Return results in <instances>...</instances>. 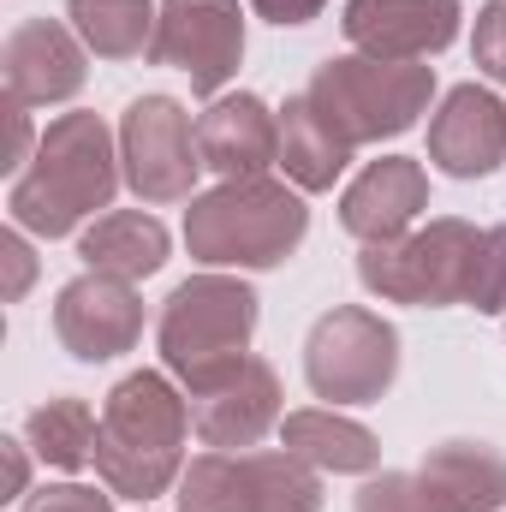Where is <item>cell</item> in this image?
Instances as JSON below:
<instances>
[{
	"label": "cell",
	"instance_id": "cell-1",
	"mask_svg": "<svg viewBox=\"0 0 506 512\" xmlns=\"http://www.w3.org/2000/svg\"><path fill=\"white\" fill-rule=\"evenodd\" d=\"M120 179H126L120 137L108 131V120L102 114H60V120H48L30 167L6 191L12 227H24L36 239H66L84 221H96L102 209H114Z\"/></svg>",
	"mask_w": 506,
	"mask_h": 512
},
{
	"label": "cell",
	"instance_id": "cell-2",
	"mask_svg": "<svg viewBox=\"0 0 506 512\" xmlns=\"http://www.w3.org/2000/svg\"><path fill=\"white\" fill-rule=\"evenodd\" d=\"M191 441V399L173 387L167 370H137L102 399L96 429V477L120 501H155L185 477Z\"/></svg>",
	"mask_w": 506,
	"mask_h": 512
},
{
	"label": "cell",
	"instance_id": "cell-3",
	"mask_svg": "<svg viewBox=\"0 0 506 512\" xmlns=\"http://www.w3.org/2000/svg\"><path fill=\"white\" fill-rule=\"evenodd\" d=\"M310 209L292 179H221L185 209V251L203 268H280L304 245Z\"/></svg>",
	"mask_w": 506,
	"mask_h": 512
},
{
	"label": "cell",
	"instance_id": "cell-4",
	"mask_svg": "<svg viewBox=\"0 0 506 512\" xmlns=\"http://www.w3.org/2000/svg\"><path fill=\"white\" fill-rule=\"evenodd\" d=\"M256 316H262V298L239 274H215L209 268V274L179 280L167 292V304H161V322H155L161 370L185 393L221 382L227 370H239L251 358Z\"/></svg>",
	"mask_w": 506,
	"mask_h": 512
},
{
	"label": "cell",
	"instance_id": "cell-5",
	"mask_svg": "<svg viewBox=\"0 0 506 512\" xmlns=\"http://www.w3.org/2000/svg\"><path fill=\"white\" fill-rule=\"evenodd\" d=\"M304 96L334 120V131L352 149H364V143L405 137L429 114L435 66H423V60H370V54H328Z\"/></svg>",
	"mask_w": 506,
	"mask_h": 512
},
{
	"label": "cell",
	"instance_id": "cell-6",
	"mask_svg": "<svg viewBox=\"0 0 506 512\" xmlns=\"http://www.w3.org/2000/svg\"><path fill=\"white\" fill-rule=\"evenodd\" d=\"M477 245H483V233L471 221L441 215V221L411 227V233H399L387 245H364L358 280H364V292H376L381 304L447 310V304H465Z\"/></svg>",
	"mask_w": 506,
	"mask_h": 512
},
{
	"label": "cell",
	"instance_id": "cell-7",
	"mask_svg": "<svg viewBox=\"0 0 506 512\" xmlns=\"http://www.w3.org/2000/svg\"><path fill=\"white\" fill-rule=\"evenodd\" d=\"M304 382L334 411L381 405L387 387L399 382V328L364 304H334L304 340Z\"/></svg>",
	"mask_w": 506,
	"mask_h": 512
},
{
	"label": "cell",
	"instance_id": "cell-8",
	"mask_svg": "<svg viewBox=\"0 0 506 512\" xmlns=\"http://www.w3.org/2000/svg\"><path fill=\"white\" fill-rule=\"evenodd\" d=\"M179 512H322V471L280 453H197L179 477Z\"/></svg>",
	"mask_w": 506,
	"mask_h": 512
},
{
	"label": "cell",
	"instance_id": "cell-9",
	"mask_svg": "<svg viewBox=\"0 0 506 512\" xmlns=\"http://www.w3.org/2000/svg\"><path fill=\"white\" fill-rule=\"evenodd\" d=\"M120 167L137 203H191L197 197V126L173 96H137L120 114Z\"/></svg>",
	"mask_w": 506,
	"mask_h": 512
},
{
	"label": "cell",
	"instance_id": "cell-10",
	"mask_svg": "<svg viewBox=\"0 0 506 512\" xmlns=\"http://www.w3.org/2000/svg\"><path fill=\"white\" fill-rule=\"evenodd\" d=\"M149 66L191 78V96H221L245 66V12L239 0H161Z\"/></svg>",
	"mask_w": 506,
	"mask_h": 512
},
{
	"label": "cell",
	"instance_id": "cell-11",
	"mask_svg": "<svg viewBox=\"0 0 506 512\" xmlns=\"http://www.w3.org/2000/svg\"><path fill=\"white\" fill-rule=\"evenodd\" d=\"M54 340L78 364H114L143 340V298L131 280L84 268L54 292Z\"/></svg>",
	"mask_w": 506,
	"mask_h": 512
},
{
	"label": "cell",
	"instance_id": "cell-12",
	"mask_svg": "<svg viewBox=\"0 0 506 512\" xmlns=\"http://www.w3.org/2000/svg\"><path fill=\"white\" fill-rule=\"evenodd\" d=\"M0 78H6V102L54 108L90 84V48L66 18H18L0 48Z\"/></svg>",
	"mask_w": 506,
	"mask_h": 512
},
{
	"label": "cell",
	"instance_id": "cell-13",
	"mask_svg": "<svg viewBox=\"0 0 506 512\" xmlns=\"http://www.w3.org/2000/svg\"><path fill=\"white\" fill-rule=\"evenodd\" d=\"M459 0H346L340 30L370 60H435L459 42Z\"/></svg>",
	"mask_w": 506,
	"mask_h": 512
},
{
	"label": "cell",
	"instance_id": "cell-14",
	"mask_svg": "<svg viewBox=\"0 0 506 512\" xmlns=\"http://www.w3.org/2000/svg\"><path fill=\"white\" fill-rule=\"evenodd\" d=\"M191 399V429L203 447L221 453H245L268 429H280V376L268 358H245L239 370H227L221 382L185 393Z\"/></svg>",
	"mask_w": 506,
	"mask_h": 512
},
{
	"label": "cell",
	"instance_id": "cell-15",
	"mask_svg": "<svg viewBox=\"0 0 506 512\" xmlns=\"http://www.w3.org/2000/svg\"><path fill=\"white\" fill-rule=\"evenodd\" d=\"M429 161L447 179H489L506 161V102L483 84H459L429 114Z\"/></svg>",
	"mask_w": 506,
	"mask_h": 512
},
{
	"label": "cell",
	"instance_id": "cell-16",
	"mask_svg": "<svg viewBox=\"0 0 506 512\" xmlns=\"http://www.w3.org/2000/svg\"><path fill=\"white\" fill-rule=\"evenodd\" d=\"M423 209H429V173H423V161H411V155H381V161H370V167L346 185V197H340V227H346L358 245H387V239L411 233Z\"/></svg>",
	"mask_w": 506,
	"mask_h": 512
},
{
	"label": "cell",
	"instance_id": "cell-17",
	"mask_svg": "<svg viewBox=\"0 0 506 512\" xmlns=\"http://www.w3.org/2000/svg\"><path fill=\"white\" fill-rule=\"evenodd\" d=\"M197 155L221 179H262L268 167H280V114L251 90L215 96L197 114Z\"/></svg>",
	"mask_w": 506,
	"mask_h": 512
},
{
	"label": "cell",
	"instance_id": "cell-18",
	"mask_svg": "<svg viewBox=\"0 0 506 512\" xmlns=\"http://www.w3.org/2000/svg\"><path fill=\"white\" fill-rule=\"evenodd\" d=\"M280 447L292 459H304L310 471H334V477H370L381 465L376 435L358 417H340L334 405H304L280 417Z\"/></svg>",
	"mask_w": 506,
	"mask_h": 512
},
{
	"label": "cell",
	"instance_id": "cell-19",
	"mask_svg": "<svg viewBox=\"0 0 506 512\" xmlns=\"http://www.w3.org/2000/svg\"><path fill=\"white\" fill-rule=\"evenodd\" d=\"M167 251H173V239H167V227L149 215V209H108V215H96L90 227H84V239H78V256H84V268H96V274H114V280H149V274H161L167 268Z\"/></svg>",
	"mask_w": 506,
	"mask_h": 512
},
{
	"label": "cell",
	"instance_id": "cell-20",
	"mask_svg": "<svg viewBox=\"0 0 506 512\" xmlns=\"http://www.w3.org/2000/svg\"><path fill=\"white\" fill-rule=\"evenodd\" d=\"M352 143L334 131V120L310 102V96H286L280 108V173L310 197V191H334V179L352 167Z\"/></svg>",
	"mask_w": 506,
	"mask_h": 512
},
{
	"label": "cell",
	"instance_id": "cell-21",
	"mask_svg": "<svg viewBox=\"0 0 506 512\" xmlns=\"http://www.w3.org/2000/svg\"><path fill=\"white\" fill-rule=\"evenodd\" d=\"M453 512H501L506 507V453H495L489 441H441L423 453L417 465Z\"/></svg>",
	"mask_w": 506,
	"mask_h": 512
},
{
	"label": "cell",
	"instance_id": "cell-22",
	"mask_svg": "<svg viewBox=\"0 0 506 512\" xmlns=\"http://www.w3.org/2000/svg\"><path fill=\"white\" fill-rule=\"evenodd\" d=\"M155 18V0H66V24L84 36L96 60H149Z\"/></svg>",
	"mask_w": 506,
	"mask_h": 512
},
{
	"label": "cell",
	"instance_id": "cell-23",
	"mask_svg": "<svg viewBox=\"0 0 506 512\" xmlns=\"http://www.w3.org/2000/svg\"><path fill=\"white\" fill-rule=\"evenodd\" d=\"M96 429H102V417H96L84 399H72V393L42 399V405L24 417L30 453H36L42 465H54V471H84V465H96Z\"/></svg>",
	"mask_w": 506,
	"mask_h": 512
},
{
	"label": "cell",
	"instance_id": "cell-24",
	"mask_svg": "<svg viewBox=\"0 0 506 512\" xmlns=\"http://www.w3.org/2000/svg\"><path fill=\"white\" fill-rule=\"evenodd\" d=\"M358 512H453V501L423 471H381L358 489Z\"/></svg>",
	"mask_w": 506,
	"mask_h": 512
},
{
	"label": "cell",
	"instance_id": "cell-25",
	"mask_svg": "<svg viewBox=\"0 0 506 512\" xmlns=\"http://www.w3.org/2000/svg\"><path fill=\"white\" fill-rule=\"evenodd\" d=\"M465 310L477 316H506V227H489L477 262H471V286H465Z\"/></svg>",
	"mask_w": 506,
	"mask_h": 512
},
{
	"label": "cell",
	"instance_id": "cell-26",
	"mask_svg": "<svg viewBox=\"0 0 506 512\" xmlns=\"http://www.w3.org/2000/svg\"><path fill=\"white\" fill-rule=\"evenodd\" d=\"M471 60L483 78L506 84V0H489L477 12V30H471Z\"/></svg>",
	"mask_w": 506,
	"mask_h": 512
},
{
	"label": "cell",
	"instance_id": "cell-27",
	"mask_svg": "<svg viewBox=\"0 0 506 512\" xmlns=\"http://www.w3.org/2000/svg\"><path fill=\"white\" fill-rule=\"evenodd\" d=\"M24 512H114V489H90V483H48L36 489Z\"/></svg>",
	"mask_w": 506,
	"mask_h": 512
},
{
	"label": "cell",
	"instance_id": "cell-28",
	"mask_svg": "<svg viewBox=\"0 0 506 512\" xmlns=\"http://www.w3.org/2000/svg\"><path fill=\"white\" fill-rule=\"evenodd\" d=\"M0 262H6V304H18L36 280V256L24 245V227H6L0 233Z\"/></svg>",
	"mask_w": 506,
	"mask_h": 512
},
{
	"label": "cell",
	"instance_id": "cell-29",
	"mask_svg": "<svg viewBox=\"0 0 506 512\" xmlns=\"http://www.w3.org/2000/svg\"><path fill=\"white\" fill-rule=\"evenodd\" d=\"M322 6L328 0H251V12L256 18H268V24H310V18H322Z\"/></svg>",
	"mask_w": 506,
	"mask_h": 512
},
{
	"label": "cell",
	"instance_id": "cell-30",
	"mask_svg": "<svg viewBox=\"0 0 506 512\" xmlns=\"http://www.w3.org/2000/svg\"><path fill=\"white\" fill-rule=\"evenodd\" d=\"M24 447L30 441H0V453H6V501L30 495V459H24Z\"/></svg>",
	"mask_w": 506,
	"mask_h": 512
}]
</instances>
